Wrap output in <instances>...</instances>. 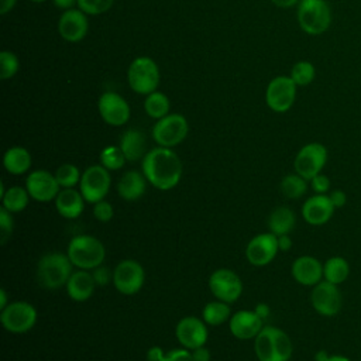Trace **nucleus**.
Masks as SVG:
<instances>
[{"mask_svg": "<svg viewBox=\"0 0 361 361\" xmlns=\"http://www.w3.org/2000/svg\"><path fill=\"white\" fill-rule=\"evenodd\" d=\"M142 173L154 188L169 190L182 178V161L171 148L157 147L142 158Z\"/></svg>", "mask_w": 361, "mask_h": 361, "instance_id": "f257e3e1", "label": "nucleus"}, {"mask_svg": "<svg viewBox=\"0 0 361 361\" xmlns=\"http://www.w3.org/2000/svg\"><path fill=\"white\" fill-rule=\"evenodd\" d=\"M254 351L258 361H289L293 344L282 329L265 326L254 338Z\"/></svg>", "mask_w": 361, "mask_h": 361, "instance_id": "f03ea898", "label": "nucleus"}, {"mask_svg": "<svg viewBox=\"0 0 361 361\" xmlns=\"http://www.w3.org/2000/svg\"><path fill=\"white\" fill-rule=\"evenodd\" d=\"M72 261L68 254L52 251L44 254L37 264V279L45 289L54 290L66 286L72 275Z\"/></svg>", "mask_w": 361, "mask_h": 361, "instance_id": "7ed1b4c3", "label": "nucleus"}, {"mask_svg": "<svg viewBox=\"0 0 361 361\" xmlns=\"http://www.w3.org/2000/svg\"><path fill=\"white\" fill-rule=\"evenodd\" d=\"M66 254L73 267L90 271L103 264L106 248L99 238L89 234H79L69 241Z\"/></svg>", "mask_w": 361, "mask_h": 361, "instance_id": "20e7f679", "label": "nucleus"}, {"mask_svg": "<svg viewBox=\"0 0 361 361\" xmlns=\"http://www.w3.org/2000/svg\"><path fill=\"white\" fill-rule=\"evenodd\" d=\"M296 17L302 31L309 35H320L330 28L331 8L327 0H300Z\"/></svg>", "mask_w": 361, "mask_h": 361, "instance_id": "39448f33", "label": "nucleus"}, {"mask_svg": "<svg viewBox=\"0 0 361 361\" xmlns=\"http://www.w3.org/2000/svg\"><path fill=\"white\" fill-rule=\"evenodd\" d=\"M159 68L149 56L135 58L127 71L128 85L138 94L147 96L155 92L159 86Z\"/></svg>", "mask_w": 361, "mask_h": 361, "instance_id": "423d86ee", "label": "nucleus"}, {"mask_svg": "<svg viewBox=\"0 0 361 361\" xmlns=\"http://www.w3.org/2000/svg\"><path fill=\"white\" fill-rule=\"evenodd\" d=\"M0 322L1 326L10 333H27L37 323V309L25 300L11 302L1 310Z\"/></svg>", "mask_w": 361, "mask_h": 361, "instance_id": "0eeeda50", "label": "nucleus"}, {"mask_svg": "<svg viewBox=\"0 0 361 361\" xmlns=\"http://www.w3.org/2000/svg\"><path fill=\"white\" fill-rule=\"evenodd\" d=\"M188 131V120L182 114L169 113L168 116L157 120L152 127V138L159 147L172 148L186 138Z\"/></svg>", "mask_w": 361, "mask_h": 361, "instance_id": "6e6552de", "label": "nucleus"}, {"mask_svg": "<svg viewBox=\"0 0 361 361\" xmlns=\"http://www.w3.org/2000/svg\"><path fill=\"white\" fill-rule=\"evenodd\" d=\"M111 178L109 169L102 164L92 165L85 169L79 182V190L87 203H97L104 200L110 190Z\"/></svg>", "mask_w": 361, "mask_h": 361, "instance_id": "1a4fd4ad", "label": "nucleus"}, {"mask_svg": "<svg viewBox=\"0 0 361 361\" xmlns=\"http://www.w3.org/2000/svg\"><path fill=\"white\" fill-rule=\"evenodd\" d=\"M327 162V148L320 142H309L303 145L293 161V168L298 175L310 180L316 175L322 173Z\"/></svg>", "mask_w": 361, "mask_h": 361, "instance_id": "9d476101", "label": "nucleus"}, {"mask_svg": "<svg viewBox=\"0 0 361 361\" xmlns=\"http://www.w3.org/2000/svg\"><path fill=\"white\" fill-rule=\"evenodd\" d=\"M296 85L290 76L274 78L265 90V103L275 113L288 111L296 100Z\"/></svg>", "mask_w": 361, "mask_h": 361, "instance_id": "9b49d317", "label": "nucleus"}, {"mask_svg": "<svg viewBox=\"0 0 361 361\" xmlns=\"http://www.w3.org/2000/svg\"><path fill=\"white\" fill-rule=\"evenodd\" d=\"M145 282V271L135 259L120 261L113 271L114 288L123 295L137 293Z\"/></svg>", "mask_w": 361, "mask_h": 361, "instance_id": "f8f14e48", "label": "nucleus"}, {"mask_svg": "<svg viewBox=\"0 0 361 361\" xmlns=\"http://www.w3.org/2000/svg\"><path fill=\"white\" fill-rule=\"evenodd\" d=\"M209 289L216 299L233 303L243 293V282L234 271L219 268L209 278Z\"/></svg>", "mask_w": 361, "mask_h": 361, "instance_id": "ddd939ff", "label": "nucleus"}, {"mask_svg": "<svg viewBox=\"0 0 361 361\" xmlns=\"http://www.w3.org/2000/svg\"><path fill=\"white\" fill-rule=\"evenodd\" d=\"M310 303L319 314L326 317L336 316L343 305L341 292L337 285L329 281H320L312 289Z\"/></svg>", "mask_w": 361, "mask_h": 361, "instance_id": "4468645a", "label": "nucleus"}, {"mask_svg": "<svg viewBox=\"0 0 361 361\" xmlns=\"http://www.w3.org/2000/svg\"><path fill=\"white\" fill-rule=\"evenodd\" d=\"M25 189L34 200L45 203L55 200L62 188L59 186L55 173H51L45 169H37L27 176Z\"/></svg>", "mask_w": 361, "mask_h": 361, "instance_id": "2eb2a0df", "label": "nucleus"}, {"mask_svg": "<svg viewBox=\"0 0 361 361\" xmlns=\"http://www.w3.org/2000/svg\"><path fill=\"white\" fill-rule=\"evenodd\" d=\"M100 117L113 127L126 124L130 118V106L127 100L116 92H104L97 102Z\"/></svg>", "mask_w": 361, "mask_h": 361, "instance_id": "dca6fc26", "label": "nucleus"}, {"mask_svg": "<svg viewBox=\"0 0 361 361\" xmlns=\"http://www.w3.org/2000/svg\"><path fill=\"white\" fill-rule=\"evenodd\" d=\"M279 251L278 235L274 233H261L250 240L245 248V257L254 267L268 265Z\"/></svg>", "mask_w": 361, "mask_h": 361, "instance_id": "f3484780", "label": "nucleus"}, {"mask_svg": "<svg viewBox=\"0 0 361 361\" xmlns=\"http://www.w3.org/2000/svg\"><path fill=\"white\" fill-rule=\"evenodd\" d=\"M175 336L178 341L188 350L204 345L207 341V327L203 319L186 316L176 323Z\"/></svg>", "mask_w": 361, "mask_h": 361, "instance_id": "a211bd4d", "label": "nucleus"}, {"mask_svg": "<svg viewBox=\"0 0 361 361\" xmlns=\"http://www.w3.org/2000/svg\"><path fill=\"white\" fill-rule=\"evenodd\" d=\"M87 14L80 8L65 10L58 21L59 35L68 42H78L87 34Z\"/></svg>", "mask_w": 361, "mask_h": 361, "instance_id": "6ab92c4d", "label": "nucleus"}, {"mask_svg": "<svg viewBox=\"0 0 361 361\" xmlns=\"http://www.w3.org/2000/svg\"><path fill=\"white\" fill-rule=\"evenodd\" d=\"M334 209L336 207L333 206L329 196L316 193L314 196H310L305 200L302 206V216L306 223L312 226H322L331 219Z\"/></svg>", "mask_w": 361, "mask_h": 361, "instance_id": "aec40b11", "label": "nucleus"}, {"mask_svg": "<svg viewBox=\"0 0 361 361\" xmlns=\"http://www.w3.org/2000/svg\"><path fill=\"white\" fill-rule=\"evenodd\" d=\"M262 319L254 310H238L228 322L230 331L240 340L255 338L262 330Z\"/></svg>", "mask_w": 361, "mask_h": 361, "instance_id": "412c9836", "label": "nucleus"}, {"mask_svg": "<svg viewBox=\"0 0 361 361\" xmlns=\"http://www.w3.org/2000/svg\"><path fill=\"white\" fill-rule=\"evenodd\" d=\"M293 279L305 286H314L323 278L322 262L312 255L298 257L290 268Z\"/></svg>", "mask_w": 361, "mask_h": 361, "instance_id": "4be33fe9", "label": "nucleus"}, {"mask_svg": "<svg viewBox=\"0 0 361 361\" xmlns=\"http://www.w3.org/2000/svg\"><path fill=\"white\" fill-rule=\"evenodd\" d=\"M85 197L82 196L80 190L75 188H65L61 189L58 196L55 197V207L56 212L65 219H76L82 214L85 209Z\"/></svg>", "mask_w": 361, "mask_h": 361, "instance_id": "5701e85b", "label": "nucleus"}, {"mask_svg": "<svg viewBox=\"0 0 361 361\" xmlns=\"http://www.w3.org/2000/svg\"><path fill=\"white\" fill-rule=\"evenodd\" d=\"M94 288H96V282L93 279V275L86 269H79L76 272H72L66 283V292L69 298L75 302L87 300L93 295Z\"/></svg>", "mask_w": 361, "mask_h": 361, "instance_id": "b1692460", "label": "nucleus"}, {"mask_svg": "<svg viewBox=\"0 0 361 361\" xmlns=\"http://www.w3.org/2000/svg\"><path fill=\"white\" fill-rule=\"evenodd\" d=\"M147 182L148 180L144 173L138 171H128L120 178L117 183V193L127 202H135L145 193Z\"/></svg>", "mask_w": 361, "mask_h": 361, "instance_id": "393cba45", "label": "nucleus"}, {"mask_svg": "<svg viewBox=\"0 0 361 361\" xmlns=\"http://www.w3.org/2000/svg\"><path fill=\"white\" fill-rule=\"evenodd\" d=\"M127 161H138L145 157V137L140 130L130 128L120 137L118 145Z\"/></svg>", "mask_w": 361, "mask_h": 361, "instance_id": "a878e982", "label": "nucleus"}, {"mask_svg": "<svg viewBox=\"0 0 361 361\" xmlns=\"http://www.w3.org/2000/svg\"><path fill=\"white\" fill-rule=\"evenodd\" d=\"M31 154L24 147H11L3 155V166L11 175H23L31 168Z\"/></svg>", "mask_w": 361, "mask_h": 361, "instance_id": "bb28decb", "label": "nucleus"}, {"mask_svg": "<svg viewBox=\"0 0 361 361\" xmlns=\"http://www.w3.org/2000/svg\"><path fill=\"white\" fill-rule=\"evenodd\" d=\"M296 224V216L288 206H279L268 217V228L275 235L289 234Z\"/></svg>", "mask_w": 361, "mask_h": 361, "instance_id": "cd10ccee", "label": "nucleus"}, {"mask_svg": "<svg viewBox=\"0 0 361 361\" xmlns=\"http://www.w3.org/2000/svg\"><path fill=\"white\" fill-rule=\"evenodd\" d=\"M350 275V265L343 257H331L323 264V278L334 285L343 283Z\"/></svg>", "mask_w": 361, "mask_h": 361, "instance_id": "c85d7f7f", "label": "nucleus"}, {"mask_svg": "<svg viewBox=\"0 0 361 361\" xmlns=\"http://www.w3.org/2000/svg\"><path fill=\"white\" fill-rule=\"evenodd\" d=\"M30 197L31 196L25 188L17 185L10 186L1 197V206L10 213H20L27 207Z\"/></svg>", "mask_w": 361, "mask_h": 361, "instance_id": "c756f323", "label": "nucleus"}, {"mask_svg": "<svg viewBox=\"0 0 361 361\" xmlns=\"http://www.w3.org/2000/svg\"><path fill=\"white\" fill-rule=\"evenodd\" d=\"M169 109H171V102H169L168 96L162 92L155 90V92L147 94V97L144 100V110L152 118L159 120V118L168 116Z\"/></svg>", "mask_w": 361, "mask_h": 361, "instance_id": "7c9ffc66", "label": "nucleus"}, {"mask_svg": "<svg viewBox=\"0 0 361 361\" xmlns=\"http://www.w3.org/2000/svg\"><path fill=\"white\" fill-rule=\"evenodd\" d=\"M202 317L206 324L220 326L230 317V303L223 300H212L204 305Z\"/></svg>", "mask_w": 361, "mask_h": 361, "instance_id": "2f4dec72", "label": "nucleus"}, {"mask_svg": "<svg viewBox=\"0 0 361 361\" xmlns=\"http://www.w3.org/2000/svg\"><path fill=\"white\" fill-rule=\"evenodd\" d=\"M307 190L306 179L298 173H289L281 180V192L288 199H299Z\"/></svg>", "mask_w": 361, "mask_h": 361, "instance_id": "473e14b6", "label": "nucleus"}, {"mask_svg": "<svg viewBox=\"0 0 361 361\" xmlns=\"http://www.w3.org/2000/svg\"><path fill=\"white\" fill-rule=\"evenodd\" d=\"M289 76L296 86H307L316 78V68L309 61H299L292 66Z\"/></svg>", "mask_w": 361, "mask_h": 361, "instance_id": "72a5a7b5", "label": "nucleus"}, {"mask_svg": "<svg viewBox=\"0 0 361 361\" xmlns=\"http://www.w3.org/2000/svg\"><path fill=\"white\" fill-rule=\"evenodd\" d=\"M55 178L62 189L65 188H75L82 178L79 168L73 164H62L55 171Z\"/></svg>", "mask_w": 361, "mask_h": 361, "instance_id": "f704fd0d", "label": "nucleus"}, {"mask_svg": "<svg viewBox=\"0 0 361 361\" xmlns=\"http://www.w3.org/2000/svg\"><path fill=\"white\" fill-rule=\"evenodd\" d=\"M126 161L127 159L120 147L109 145V147L103 148L100 152V164L109 171H117V169L123 168Z\"/></svg>", "mask_w": 361, "mask_h": 361, "instance_id": "c9c22d12", "label": "nucleus"}, {"mask_svg": "<svg viewBox=\"0 0 361 361\" xmlns=\"http://www.w3.org/2000/svg\"><path fill=\"white\" fill-rule=\"evenodd\" d=\"M20 68L18 58L11 51H1L0 52V78L3 80L13 78Z\"/></svg>", "mask_w": 361, "mask_h": 361, "instance_id": "e433bc0d", "label": "nucleus"}, {"mask_svg": "<svg viewBox=\"0 0 361 361\" xmlns=\"http://www.w3.org/2000/svg\"><path fill=\"white\" fill-rule=\"evenodd\" d=\"M114 0H78V7L87 16H99L109 11Z\"/></svg>", "mask_w": 361, "mask_h": 361, "instance_id": "4c0bfd02", "label": "nucleus"}, {"mask_svg": "<svg viewBox=\"0 0 361 361\" xmlns=\"http://www.w3.org/2000/svg\"><path fill=\"white\" fill-rule=\"evenodd\" d=\"M13 213H10L7 209H4L3 206L0 207V243L1 245H4L8 238L13 234Z\"/></svg>", "mask_w": 361, "mask_h": 361, "instance_id": "58836bf2", "label": "nucleus"}, {"mask_svg": "<svg viewBox=\"0 0 361 361\" xmlns=\"http://www.w3.org/2000/svg\"><path fill=\"white\" fill-rule=\"evenodd\" d=\"M114 210H113V204L107 200H100L97 203H94L93 207V216L96 217V220L102 221V223H107L113 219Z\"/></svg>", "mask_w": 361, "mask_h": 361, "instance_id": "ea45409f", "label": "nucleus"}, {"mask_svg": "<svg viewBox=\"0 0 361 361\" xmlns=\"http://www.w3.org/2000/svg\"><path fill=\"white\" fill-rule=\"evenodd\" d=\"M162 361H193L192 351L188 348H173L168 353H165V357Z\"/></svg>", "mask_w": 361, "mask_h": 361, "instance_id": "a19ab883", "label": "nucleus"}, {"mask_svg": "<svg viewBox=\"0 0 361 361\" xmlns=\"http://www.w3.org/2000/svg\"><path fill=\"white\" fill-rule=\"evenodd\" d=\"M310 183H312V189L319 195H324L330 189V179L323 173H319L314 178H312Z\"/></svg>", "mask_w": 361, "mask_h": 361, "instance_id": "79ce46f5", "label": "nucleus"}, {"mask_svg": "<svg viewBox=\"0 0 361 361\" xmlns=\"http://www.w3.org/2000/svg\"><path fill=\"white\" fill-rule=\"evenodd\" d=\"M92 275H93V279H94L96 285H100V286L107 285V283L110 282V279H113V275L110 274L109 268H106V267H103V265L96 267V268L93 269Z\"/></svg>", "mask_w": 361, "mask_h": 361, "instance_id": "37998d69", "label": "nucleus"}, {"mask_svg": "<svg viewBox=\"0 0 361 361\" xmlns=\"http://www.w3.org/2000/svg\"><path fill=\"white\" fill-rule=\"evenodd\" d=\"M329 197H330V200H331V203H333V206H334L336 209L343 207V206L345 204V202H347L345 193H344L343 190H340V189L333 190V192L329 195Z\"/></svg>", "mask_w": 361, "mask_h": 361, "instance_id": "c03bdc74", "label": "nucleus"}, {"mask_svg": "<svg viewBox=\"0 0 361 361\" xmlns=\"http://www.w3.org/2000/svg\"><path fill=\"white\" fill-rule=\"evenodd\" d=\"M190 351H192L193 361H210V351L204 345L196 347V348H193Z\"/></svg>", "mask_w": 361, "mask_h": 361, "instance_id": "a18cd8bd", "label": "nucleus"}, {"mask_svg": "<svg viewBox=\"0 0 361 361\" xmlns=\"http://www.w3.org/2000/svg\"><path fill=\"white\" fill-rule=\"evenodd\" d=\"M164 357H165V351L158 345H152L147 351V361H162Z\"/></svg>", "mask_w": 361, "mask_h": 361, "instance_id": "49530a36", "label": "nucleus"}, {"mask_svg": "<svg viewBox=\"0 0 361 361\" xmlns=\"http://www.w3.org/2000/svg\"><path fill=\"white\" fill-rule=\"evenodd\" d=\"M278 247L281 251H289L292 248V240L289 234H283L278 237Z\"/></svg>", "mask_w": 361, "mask_h": 361, "instance_id": "de8ad7c7", "label": "nucleus"}, {"mask_svg": "<svg viewBox=\"0 0 361 361\" xmlns=\"http://www.w3.org/2000/svg\"><path fill=\"white\" fill-rule=\"evenodd\" d=\"M254 312H255V313H257L262 320H265V319L269 316L271 309H269V306H268L267 303H258V305L255 306Z\"/></svg>", "mask_w": 361, "mask_h": 361, "instance_id": "09e8293b", "label": "nucleus"}, {"mask_svg": "<svg viewBox=\"0 0 361 361\" xmlns=\"http://www.w3.org/2000/svg\"><path fill=\"white\" fill-rule=\"evenodd\" d=\"M54 6H56L58 8H62V10H69V8H73L75 4H78V0H52Z\"/></svg>", "mask_w": 361, "mask_h": 361, "instance_id": "8fccbe9b", "label": "nucleus"}, {"mask_svg": "<svg viewBox=\"0 0 361 361\" xmlns=\"http://www.w3.org/2000/svg\"><path fill=\"white\" fill-rule=\"evenodd\" d=\"M17 0H0V14H7L8 11L13 10V7L16 6Z\"/></svg>", "mask_w": 361, "mask_h": 361, "instance_id": "3c124183", "label": "nucleus"}, {"mask_svg": "<svg viewBox=\"0 0 361 361\" xmlns=\"http://www.w3.org/2000/svg\"><path fill=\"white\" fill-rule=\"evenodd\" d=\"M276 7H281V8H289V7H293L296 4H299L300 0H271Z\"/></svg>", "mask_w": 361, "mask_h": 361, "instance_id": "603ef678", "label": "nucleus"}, {"mask_svg": "<svg viewBox=\"0 0 361 361\" xmlns=\"http://www.w3.org/2000/svg\"><path fill=\"white\" fill-rule=\"evenodd\" d=\"M7 305H8V302H7V293H6V289H4V288H0V309L3 310Z\"/></svg>", "mask_w": 361, "mask_h": 361, "instance_id": "864d4df0", "label": "nucleus"}, {"mask_svg": "<svg viewBox=\"0 0 361 361\" xmlns=\"http://www.w3.org/2000/svg\"><path fill=\"white\" fill-rule=\"evenodd\" d=\"M329 354L324 351V350H320V351H317L316 353V355H314V361H327L329 360Z\"/></svg>", "mask_w": 361, "mask_h": 361, "instance_id": "5fc2aeb1", "label": "nucleus"}, {"mask_svg": "<svg viewBox=\"0 0 361 361\" xmlns=\"http://www.w3.org/2000/svg\"><path fill=\"white\" fill-rule=\"evenodd\" d=\"M327 361H351V360H350L348 357H344V355H338V354H336V355H330Z\"/></svg>", "mask_w": 361, "mask_h": 361, "instance_id": "6e6d98bb", "label": "nucleus"}, {"mask_svg": "<svg viewBox=\"0 0 361 361\" xmlns=\"http://www.w3.org/2000/svg\"><path fill=\"white\" fill-rule=\"evenodd\" d=\"M30 1H34V3H42V1H45V0H30Z\"/></svg>", "mask_w": 361, "mask_h": 361, "instance_id": "4d7b16f0", "label": "nucleus"}]
</instances>
